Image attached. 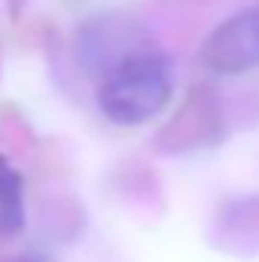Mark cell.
<instances>
[{
	"mask_svg": "<svg viewBox=\"0 0 259 262\" xmlns=\"http://www.w3.org/2000/svg\"><path fill=\"white\" fill-rule=\"evenodd\" d=\"M174 95V61L156 49L122 55L104 73L98 107L113 125H140L159 116Z\"/></svg>",
	"mask_w": 259,
	"mask_h": 262,
	"instance_id": "cell-1",
	"label": "cell"
},
{
	"mask_svg": "<svg viewBox=\"0 0 259 262\" xmlns=\"http://www.w3.org/2000/svg\"><path fill=\"white\" fill-rule=\"evenodd\" d=\"M201 64L223 76L259 67V3L229 15L201 46Z\"/></svg>",
	"mask_w": 259,
	"mask_h": 262,
	"instance_id": "cell-2",
	"label": "cell"
},
{
	"mask_svg": "<svg viewBox=\"0 0 259 262\" xmlns=\"http://www.w3.org/2000/svg\"><path fill=\"white\" fill-rule=\"evenodd\" d=\"M25 229V183L9 159L0 156V232L18 235Z\"/></svg>",
	"mask_w": 259,
	"mask_h": 262,
	"instance_id": "cell-3",
	"label": "cell"
},
{
	"mask_svg": "<svg viewBox=\"0 0 259 262\" xmlns=\"http://www.w3.org/2000/svg\"><path fill=\"white\" fill-rule=\"evenodd\" d=\"M6 262H49V259H40V256H31V253H21V256H12Z\"/></svg>",
	"mask_w": 259,
	"mask_h": 262,
	"instance_id": "cell-4",
	"label": "cell"
}]
</instances>
